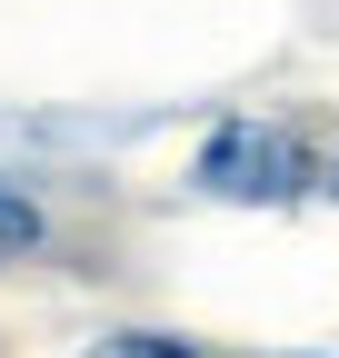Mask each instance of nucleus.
Returning <instances> with one entry per match:
<instances>
[{
    "instance_id": "1",
    "label": "nucleus",
    "mask_w": 339,
    "mask_h": 358,
    "mask_svg": "<svg viewBox=\"0 0 339 358\" xmlns=\"http://www.w3.org/2000/svg\"><path fill=\"white\" fill-rule=\"evenodd\" d=\"M190 189L200 199H230V209H289L300 189H319V159L300 129L279 120H220L190 159Z\"/></svg>"
},
{
    "instance_id": "2",
    "label": "nucleus",
    "mask_w": 339,
    "mask_h": 358,
    "mask_svg": "<svg viewBox=\"0 0 339 358\" xmlns=\"http://www.w3.org/2000/svg\"><path fill=\"white\" fill-rule=\"evenodd\" d=\"M40 249H50V209H40L20 179H0V268H20Z\"/></svg>"
},
{
    "instance_id": "3",
    "label": "nucleus",
    "mask_w": 339,
    "mask_h": 358,
    "mask_svg": "<svg viewBox=\"0 0 339 358\" xmlns=\"http://www.w3.org/2000/svg\"><path fill=\"white\" fill-rule=\"evenodd\" d=\"M80 358H200V348L170 338V329H110V338H90Z\"/></svg>"
},
{
    "instance_id": "4",
    "label": "nucleus",
    "mask_w": 339,
    "mask_h": 358,
    "mask_svg": "<svg viewBox=\"0 0 339 358\" xmlns=\"http://www.w3.org/2000/svg\"><path fill=\"white\" fill-rule=\"evenodd\" d=\"M319 179H329V199H339V159H329V169H319Z\"/></svg>"
}]
</instances>
